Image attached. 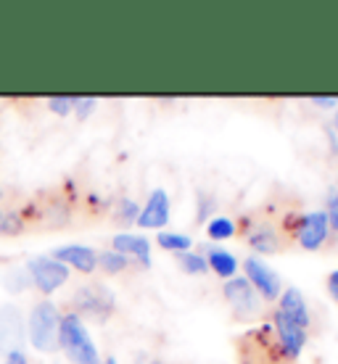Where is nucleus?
Wrapping results in <instances>:
<instances>
[{
  "instance_id": "7c9ffc66",
  "label": "nucleus",
  "mask_w": 338,
  "mask_h": 364,
  "mask_svg": "<svg viewBox=\"0 0 338 364\" xmlns=\"http://www.w3.org/2000/svg\"><path fill=\"white\" fill-rule=\"evenodd\" d=\"M0 364H29V359L24 351H11V354L3 356V362Z\"/></svg>"
},
{
  "instance_id": "f704fd0d",
  "label": "nucleus",
  "mask_w": 338,
  "mask_h": 364,
  "mask_svg": "<svg viewBox=\"0 0 338 364\" xmlns=\"http://www.w3.org/2000/svg\"><path fill=\"white\" fill-rule=\"evenodd\" d=\"M0 198H3V188H0Z\"/></svg>"
},
{
  "instance_id": "0eeeda50",
  "label": "nucleus",
  "mask_w": 338,
  "mask_h": 364,
  "mask_svg": "<svg viewBox=\"0 0 338 364\" xmlns=\"http://www.w3.org/2000/svg\"><path fill=\"white\" fill-rule=\"evenodd\" d=\"M27 272H29V280H32V288H35L43 299L56 293L58 288H64L69 277H72V269L66 264H61L58 259L53 256H35V259H29L27 262Z\"/></svg>"
},
{
  "instance_id": "5701e85b",
  "label": "nucleus",
  "mask_w": 338,
  "mask_h": 364,
  "mask_svg": "<svg viewBox=\"0 0 338 364\" xmlns=\"http://www.w3.org/2000/svg\"><path fill=\"white\" fill-rule=\"evenodd\" d=\"M211 217H217V198L206 191L196 193V225H206Z\"/></svg>"
},
{
  "instance_id": "4468645a",
  "label": "nucleus",
  "mask_w": 338,
  "mask_h": 364,
  "mask_svg": "<svg viewBox=\"0 0 338 364\" xmlns=\"http://www.w3.org/2000/svg\"><path fill=\"white\" fill-rule=\"evenodd\" d=\"M51 256L80 274H93L95 272V267H98V251L90 246H83V243H66V246H58Z\"/></svg>"
},
{
  "instance_id": "a211bd4d",
  "label": "nucleus",
  "mask_w": 338,
  "mask_h": 364,
  "mask_svg": "<svg viewBox=\"0 0 338 364\" xmlns=\"http://www.w3.org/2000/svg\"><path fill=\"white\" fill-rule=\"evenodd\" d=\"M204 228H206V237H209V243H220V240H230V237H236V219H230L228 214H217V217H211Z\"/></svg>"
},
{
  "instance_id": "2f4dec72",
  "label": "nucleus",
  "mask_w": 338,
  "mask_h": 364,
  "mask_svg": "<svg viewBox=\"0 0 338 364\" xmlns=\"http://www.w3.org/2000/svg\"><path fill=\"white\" fill-rule=\"evenodd\" d=\"M330 127H333V132H336V137H338V109L333 111V124H330Z\"/></svg>"
},
{
  "instance_id": "c756f323",
  "label": "nucleus",
  "mask_w": 338,
  "mask_h": 364,
  "mask_svg": "<svg viewBox=\"0 0 338 364\" xmlns=\"http://www.w3.org/2000/svg\"><path fill=\"white\" fill-rule=\"evenodd\" d=\"M325 288H328L330 299H333L338 304V269H336V272L328 274V280H325Z\"/></svg>"
},
{
  "instance_id": "b1692460",
  "label": "nucleus",
  "mask_w": 338,
  "mask_h": 364,
  "mask_svg": "<svg viewBox=\"0 0 338 364\" xmlns=\"http://www.w3.org/2000/svg\"><path fill=\"white\" fill-rule=\"evenodd\" d=\"M21 232H27V225L19 214V209H9L0 214V235L6 237H19Z\"/></svg>"
},
{
  "instance_id": "412c9836",
  "label": "nucleus",
  "mask_w": 338,
  "mask_h": 364,
  "mask_svg": "<svg viewBox=\"0 0 338 364\" xmlns=\"http://www.w3.org/2000/svg\"><path fill=\"white\" fill-rule=\"evenodd\" d=\"M174 262H177V267H180L185 274H191V277L209 272L206 259L201 256V251H193V248L191 251H183V254H174Z\"/></svg>"
},
{
  "instance_id": "bb28decb",
  "label": "nucleus",
  "mask_w": 338,
  "mask_h": 364,
  "mask_svg": "<svg viewBox=\"0 0 338 364\" xmlns=\"http://www.w3.org/2000/svg\"><path fill=\"white\" fill-rule=\"evenodd\" d=\"M98 109V98H83V95H74V117L80 119V122H85V119L90 117L93 111Z\"/></svg>"
},
{
  "instance_id": "dca6fc26",
  "label": "nucleus",
  "mask_w": 338,
  "mask_h": 364,
  "mask_svg": "<svg viewBox=\"0 0 338 364\" xmlns=\"http://www.w3.org/2000/svg\"><path fill=\"white\" fill-rule=\"evenodd\" d=\"M278 306L275 309H280L283 314H288V317L299 325V328H304L307 333H310L312 328V311H310V304H307V299H304V293L296 288V285H291V288H283V293H280V299L275 301Z\"/></svg>"
},
{
  "instance_id": "393cba45",
  "label": "nucleus",
  "mask_w": 338,
  "mask_h": 364,
  "mask_svg": "<svg viewBox=\"0 0 338 364\" xmlns=\"http://www.w3.org/2000/svg\"><path fill=\"white\" fill-rule=\"evenodd\" d=\"M3 288L9 293H24L27 288H32V280H29V272L27 269H11V272H6V277H3Z\"/></svg>"
},
{
  "instance_id": "7ed1b4c3",
  "label": "nucleus",
  "mask_w": 338,
  "mask_h": 364,
  "mask_svg": "<svg viewBox=\"0 0 338 364\" xmlns=\"http://www.w3.org/2000/svg\"><path fill=\"white\" fill-rule=\"evenodd\" d=\"M66 309L74 311L80 319H90L98 325H106L117 314V296L106 282L88 280L77 285L74 293L66 301Z\"/></svg>"
},
{
  "instance_id": "473e14b6",
  "label": "nucleus",
  "mask_w": 338,
  "mask_h": 364,
  "mask_svg": "<svg viewBox=\"0 0 338 364\" xmlns=\"http://www.w3.org/2000/svg\"><path fill=\"white\" fill-rule=\"evenodd\" d=\"M101 364H119V362L114 359V356H106V359H101Z\"/></svg>"
},
{
  "instance_id": "f3484780",
  "label": "nucleus",
  "mask_w": 338,
  "mask_h": 364,
  "mask_svg": "<svg viewBox=\"0 0 338 364\" xmlns=\"http://www.w3.org/2000/svg\"><path fill=\"white\" fill-rule=\"evenodd\" d=\"M201 256L206 259V267H209L211 274H217L220 280H230V277H236L238 269H241V262H238V256L228 248L217 246V243H206L201 246Z\"/></svg>"
},
{
  "instance_id": "a878e982",
  "label": "nucleus",
  "mask_w": 338,
  "mask_h": 364,
  "mask_svg": "<svg viewBox=\"0 0 338 364\" xmlns=\"http://www.w3.org/2000/svg\"><path fill=\"white\" fill-rule=\"evenodd\" d=\"M48 109L53 111L56 117H69L74 111V98L72 95H53V98H48Z\"/></svg>"
},
{
  "instance_id": "c9c22d12",
  "label": "nucleus",
  "mask_w": 338,
  "mask_h": 364,
  "mask_svg": "<svg viewBox=\"0 0 338 364\" xmlns=\"http://www.w3.org/2000/svg\"><path fill=\"white\" fill-rule=\"evenodd\" d=\"M0 214H3V211H0Z\"/></svg>"
},
{
  "instance_id": "c85d7f7f",
  "label": "nucleus",
  "mask_w": 338,
  "mask_h": 364,
  "mask_svg": "<svg viewBox=\"0 0 338 364\" xmlns=\"http://www.w3.org/2000/svg\"><path fill=\"white\" fill-rule=\"evenodd\" d=\"M312 106H317V109H338V98L336 95H312L310 98Z\"/></svg>"
},
{
  "instance_id": "9d476101",
  "label": "nucleus",
  "mask_w": 338,
  "mask_h": 364,
  "mask_svg": "<svg viewBox=\"0 0 338 364\" xmlns=\"http://www.w3.org/2000/svg\"><path fill=\"white\" fill-rule=\"evenodd\" d=\"M27 343V322L16 304H0V354L24 351Z\"/></svg>"
},
{
  "instance_id": "6ab92c4d",
  "label": "nucleus",
  "mask_w": 338,
  "mask_h": 364,
  "mask_svg": "<svg viewBox=\"0 0 338 364\" xmlns=\"http://www.w3.org/2000/svg\"><path fill=\"white\" fill-rule=\"evenodd\" d=\"M137 214H140V206H137V200L127 198V196L117 198V200H114V206H111V222H117V225H122V228H130V225H135Z\"/></svg>"
},
{
  "instance_id": "cd10ccee",
  "label": "nucleus",
  "mask_w": 338,
  "mask_h": 364,
  "mask_svg": "<svg viewBox=\"0 0 338 364\" xmlns=\"http://www.w3.org/2000/svg\"><path fill=\"white\" fill-rule=\"evenodd\" d=\"M328 225H330V232H336L338 235V188L333 193H330V198H328Z\"/></svg>"
},
{
  "instance_id": "ddd939ff",
  "label": "nucleus",
  "mask_w": 338,
  "mask_h": 364,
  "mask_svg": "<svg viewBox=\"0 0 338 364\" xmlns=\"http://www.w3.org/2000/svg\"><path fill=\"white\" fill-rule=\"evenodd\" d=\"M167 222H169V196L164 188H154L148 193L135 225L140 230H164Z\"/></svg>"
},
{
  "instance_id": "f8f14e48",
  "label": "nucleus",
  "mask_w": 338,
  "mask_h": 364,
  "mask_svg": "<svg viewBox=\"0 0 338 364\" xmlns=\"http://www.w3.org/2000/svg\"><path fill=\"white\" fill-rule=\"evenodd\" d=\"M328 237H330L328 214L325 211H310L299 222L293 246L304 248V251H320V248L328 246Z\"/></svg>"
},
{
  "instance_id": "6e6552de",
  "label": "nucleus",
  "mask_w": 338,
  "mask_h": 364,
  "mask_svg": "<svg viewBox=\"0 0 338 364\" xmlns=\"http://www.w3.org/2000/svg\"><path fill=\"white\" fill-rule=\"evenodd\" d=\"M243 277L251 282V288L265 304H275L283 293V280L267 264L262 256H246L243 259Z\"/></svg>"
},
{
  "instance_id": "f03ea898",
  "label": "nucleus",
  "mask_w": 338,
  "mask_h": 364,
  "mask_svg": "<svg viewBox=\"0 0 338 364\" xmlns=\"http://www.w3.org/2000/svg\"><path fill=\"white\" fill-rule=\"evenodd\" d=\"M77 196L66 191H43L29 198L19 214L27 230H64L74 222Z\"/></svg>"
},
{
  "instance_id": "423d86ee",
  "label": "nucleus",
  "mask_w": 338,
  "mask_h": 364,
  "mask_svg": "<svg viewBox=\"0 0 338 364\" xmlns=\"http://www.w3.org/2000/svg\"><path fill=\"white\" fill-rule=\"evenodd\" d=\"M58 325H61V309L53 301H35L27 317V343H32V348L40 354H56L58 351Z\"/></svg>"
},
{
  "instance_id": "2eb2a0df",
  "label": "nucleus",
  "mask_w": 338,
  "mask_h": 364,
  "mask_svg": "<svg viewBox=\"0 0 338 364\" xmlns=\"http://www.w3.org/2000/svg\"><path fill=\"white\" fill-rule=\"evenodd\" d=\"M111 251L127 256L132 264L151 267V243L146 235H135V232H119L111 237Z\"/></svg>"
},
{
  "instance_id": "aec40b11",
  "label": "nucleus",
  "mask_w": 338,
  "mask_h": 364,
  "mask_svg": "<svg viewBox=\"0 0 338 364\" xmlns=\"http://www.w3.org/2000/svg\"><path fill=\"white\" fill-rule=\"evenodd\" d=\"M156 246L162 251H169V254H183V251H191L193 240L191 235H183V232H172V230H159L156 235Z\"/></svg>"
},
{
  "instance_id": "72a5a7b5",
  "label": "nucleus",
  "mask_w": 338,
  "mask_h": 364,
  "mask_svg": "<svg viewBox=\"0 0 338 364\" xmlns=\"http://www.w3.org/2000/svg\"><path fill=\"white\" fill-rule=\"evenodd\" d=\"M148 364H164V362H159V359H154V362H148Z\"/></svg>"
},
{
  "instance_id": "1a4fd4ad",
  "label": "nucleus",
  "mask_w": 338,
  "mask_h": 364,
  "mask_svg": "<svg viewBox=\"0 0 338 364\" xmlns=\"http://www.w3.org/2000/svg\"><path fill=\"white\" fill-rule=\"evenodd\" d=\"M267 322L273 325L275 341H278V346H280V351H283L285 359L299 362V356H302L304 346H307V341H310V333H307L304 328H299V325H296L288 314H283L280 309L270 311Z\"/></svg>"
},
{
  "instance_id": "39448f33",
  "label": "nucleus",
  "mask_w": 338,
  "mask_h": 364,
  "mask_svg": "<svg viewBox=\"0 0 338 364\" xmlns=\"http://www.w3.org/2000/svg\"><path fill=\"white\" fill-rule=\"evenodd\" d=\"M236 351L238 364H299L283 356L278 341H275L273 325L267 319L236 338Z\"/></svg>"
},
{
  "instance_id": "f257e3e1",
  "label": "nucleus",
  "mask_w": 338,
  "mask_h": 364,
  "mask_svg": "<svg viewBox=\"0 0 338 364\" xmlns=\"http://www.w3.org/2000/svg\"><path fill=\"white\" fill-rule=\"evenodd\" d=\"M304 211H299L288 200H270L267 206L248 214H241L236 222V235L246 240V246L259 256L280 254L293 246L296 230Z\"/></svg>"
},
{
  "instance_id": "20e7f679",
  "label": "nucleus",
  "mask_w": 338,
  "mask_h": 364,
  "mask_svg": "<svg viewBox=\"0 0 338 364\" xmlns=\"http://www.w3.org/2000/svg\"><path fill=\"white\" fill-rule=\"evenodd\" d=\"M58 351L72 364H101V354L95 341L88 333L85 319H80L74 311H61V325H58Z\"/></svg>"
},
{
  "instance_id": "9b49d317",
  "label": "nucleus",
  "mask_w": 338,
  "mask_h": 364,
  "mask_svg": "<svg viewBox=\"0 0 338 364\" xmlns=\"http://www.w3.org/2000/svg\"><path fill=\"white\" fill-rule=\"evenodd\" d=\"M222 296H225V301H228V306L236 319L251 317V314H256L259 306H262V299L256 296V291L251 288V282H248L246 277H238V274L222 282Z\"/></svg>"
},
{
  "instance_id": "4be33fe9",
  "label": "nucleus",
  "mask_w": 338,
  "mask_h": 364,
  "mask_svg": "<svg viewBox=\"0 0 338 364\" xmlns=\"http://www.w3.org/2000/svg\"><path fill=\"white\" fill-rule=\"evenodd\" d=\"M98 267H101L106 274H119V272H125V269H130L132 262H130L127 256H122V254H117V251L106 248V251H98Z\"/></svg>"
}]
</instances>
